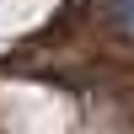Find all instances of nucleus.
Instances as JSON below:
<instances>
[{
  "mask_svg": "<svg viewBox=\"0 0 134 134\" xmlns=\"http://www.w3.org/2000/svg\"><path fill=\"white\" fill-rule=\"evenodd\" d=\"M118 16H124V27L134 32V0H118Z\"/></svg>",
  "mask_w": 134,
  "mask_h": 134,
  "instance_id": "nucleus-1",
  "label": "nucleus"
}]
</instances>
